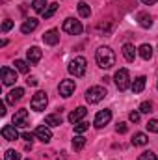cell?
Returning <instances> with one entry per match:
<instances>
[{
  "label": "cell",
  "instance_id": "obj_15",
  "mask_svg": "<svg viewBox=\"0 0 158 160\" xmlns=\"http://www.w3.org/2000/svg\"><path fill=\"white\" fill-rule=\"evenodd\" d=\"M43 41H45V45H50V47H54V45H58V41H60V34H58V30H48V32H45L43 34Z\"/></svg>",
  "mask_w": 158,
  "mask_h": 160
},
{
  "label": "cell",
  "instance_id": "obj_3",
  "mask_svg": "<svg viewBox=\"0 0 158 160\" xmlns=\"http://www.w3.org/2000/svg\"><path fill=\"white\" fill-rule=\"evenodd\" d=\"M86 58L84 56H77L75 60H71V63H69V73L73 75V77H77V78H80V77H84L86 75Z\"/></svg>",
  "mask_w": 158,
  "mask_h": 160
},
{
  "label": "cell",
  "instance_id": "obj_33",
  "mask_svg": "<svg viewBox=\"0 0 158 160\" xmlns=\"http://www.w3.org/2000/svg\"><path fill=\"white\" fill-rule=\"evenodd\" d=\"M145 127H147L149 132H158V119H151Z\"/></svg>",
  "mask_w": 158,
  "mask_h": 160
},
{
  "label": "cell",
  "instance_id": "obj_38",
  "mask_svg": "<svg viewBox=\"0 0 158 160\" xmlns=\"http://www.w3.org/2000/svg\"><path fill=\"white\" fill-rule=\"evenodd\" d=\"M26 84H28V86H37V78H36V77H28V78H26Z\"/></svg>",
  "mask_w": 158,
  "mask_h": 160
},
{
  "label": "cell",
  "instance_id": "obj_19",
  "mask_svg": "<svg viewBox=\"0 0 158 160\" xmlns=\"http://www.w3.org/2000/svg\"><path fill=\"white\" fill-rule=\"evenodd\" d=\"M86 114H87V110H86L84 106H78L77 110H73V112L69 114V121L75 125V123H78V121L84 119V118H86Z\"/></svg>",
  "mask_w": 158,
  "mask_h": 160
},
{
  "label": "cell",
  "instance_id": "obj_36",
  "mask_svg": "<svg viewBox=\"0 0 158 160\" xmlns=\"http://www.w3.org/2000/svg\"><path fill=\"white\" fill-rule=\"evenodd\" d=\"M128 119L132 121V123H138V121H140V112H136V110L130 112V114H128Z\"/></svg>",
  "mask_w": 158,
  "mask_h": 160
},
{
  "label": "cell",
  "instance_id": "obj_31",
  "mask_svg": "<svg viewBox=\"0 0 158 160\" xmlns=\"http://www.w3.org/2000/svg\"><path fill=\"white\" fill-rule=\"evenodd\" d=\"M138 160H158V158L153 151H143V153L138 157Z\"/></svg>",
  "mask_w": 158,
  "mask_h": 160
},
{
  "label": "cell",
  "instance_id": "obj_21",
  "mask_svg": "<svg viewBox=\"0 0 158 160\" xmlns=\"http://www.w3.org/2000/svg\"><path fill=\"white\" fill-rule=\"evenodd\" d=\"M145 82H147L145 77H138V78L132 82V86H130L132 88V93H141L145 89Z\"/></svg>",
  "mask_w": 158,
  "mask_h": 160
},
{
  "label": "cell",
  "instance_id": "obj_27",
  "mask_svg": "<svg viewBox=\"0 0 158 160\" xmlns=\"http://www.w3.org/2000/svg\"><path fill=\"white\" fill-rule=\"evenodd\" d=\"M56 11H58V4H56V2L48 4V8H47V9H45V13H43V19H50Z\"/></svg>",
  "mask_w": 158,
  "mask_h": 160
},
{
  "label": "cell",
  "instance_id": "obj_5",
  "mask_svg": "<svg viewBox=\"0 0 158 160\" xmlns=\"http://www.w3.org/2000/svg\"><path fill=\"white\" fill-rule=\"evenodd\" d=\"M63 32L65 34H69V36H80L82 34V30H84V26H82V22L80 21H77V19H65L63 21Z\"/></svg>",
  "mask_w": 158,
  "mask_h": 160
},
{
  "label": "cell",
  "instance_id": "obj_32",
  "mask_svg": "<svg viewBox=\"0 0 158 160\" xmlns=\"http://www.w3.org/2000/svg\"><path fill=\"white\" fill-rule=\"evenodd\" d=\"M4 158H6V160H21V155H19L17 151H13V149H9V151H6V155H4Z\"/></svg>",
  "mask_w": 158,
  "mask_h": 160
},
{
  "label": "cell",
  "instance_id": "obj_39",
  "mask_svg": "<svg viewBox=\"0 0 158 160\" xmlns=\"http://www.w3.org/2000/svg\"><path fill=\"white\" fill-rule=\"evenodd\" d=\"M145 6H153V4H156V0H141Z\"/></svg>",
  "mask_w": 158,
  "mask_h": 160
},
{
  "label": "cell",
  "instance_id": "obj_9",
  "mask_svg": "<svg viewBox=\"0 0 158 160\" xmlns=\"http://www.w3.org/2000/svg\"><path fill=\"white\" fill-rule=\"evenodd\" d=\"M0 75H2V84H4V86H11V84H15V82H17V71H15V69L2 67Z\"/></svg>",
  "mask_w": 158,
  "mask_h": 160
},
{
  "label": "cell",
  "instance_id": "obj_41",
  "mask_svg": "<svg viewBox=\"0 0 158 160\" xmlns=\"http://www.w3.org/2000/svg\"><path fill=\"white\" fill-rule=\"evenodd\" d=\"M156 89H158V82H156Z\"/></svg>",
  "mask_w": 158,
  "mask_h": 160
},
{
  "label": "cell",
  "instance_id": "obj_12",
  "mask_svg": "<svg viewBox=\"0 0 158 160\" xmlns=\"http://www.w3.org/2000/svg\"><path fill=\"white\" fill-rule=\"evenodd\" d=\"M2 138L7 140V142H15V140L19 138L17 127H15V125H6V127H2Z\"/></svg>",
  "mask_w": 158,
  "mask_h": 160
},
{
  "label": "cell",
  "instance_id": "obj_1",
  "mask_svg": "<svg viewBox=\"0 0 158 160\" xmlns=\"http://www.w3.org/2000/svg\"><path fill=\"white\" fill-rule=\"evenodd\" d=\"M95 62L101 69H112L116 65V54L110 47H99L95 52Z\"/></svg>",
  "mask_w": 158,
  "mask_h": 160
},
{
  "label": "cell",
  "instance_id": "obj_35",
  "mask_svg": "<svg viewBox=\"0 0 158 160\" xmlns=\"http://www.w3.org/2000/svg\"><path fill=\"white\" fill-rule=\"evenodd\" d=\"M126 130H128L126 123H117V127H116V132H117V134H125Z\"/></svg>",
  "mask_w": 158,
  "mask_h": 160
},
{
  "label": "cell",
  "instance_id": "obj_30",
  "mask_svg": "<svg viewBox=\"0 0 158 160\" xmlns=\"http://www.w3.org/2000/svg\"><path fill=\"white\" fill-rule=\"evenodd\" d=\"M89 128V125L86 123V121H78V123H75V132L77 134H82V132H86Z\"/></svg>",
  "mask_w": 158,
  "mask_h": 160
},
{
  "label": "cell",
  "instance_id": "obj_18",
  "mask_svg": "<svg viewBox=\"0 0 158 160\" xmlns=\"http://www.w3.org/2000/svg\"><path fill=\"white\" fill-rule=\"evenodd\" d=\"M123 56L126 62H134L136 60V47L132 43H125L123 45Z\"/></svg>",
  "mask_w": 158,
  "mask_h": 160
},
{
  "label": "cell",
  "instance_id": "obj_16",
  "mask_svg": "<svg viewBox=\"0 0 158 160\" xmlns=\"http://www.w3.org/2000/svg\"><path fill=\"white\" fill-rule=\"evenodd\" d=\"M22 95H24V89H22V88H15V89H11V91L7 93L6 102H7V104H15L17 101L22 99Z\"/></svg>",
  "mask_w": 158,
  "mask_h": 160
},
{
  "label": "cell",
  "instance_id": "obj_28",
  "mask_svg": "<svg viewBox=\"0 0 158 160\" xmlns=\"http://www.w3.org/2000/svg\"><path fill=\"white\" fill-rule=\"evenodd\" d=\"M84 145H86V138H84V136H75V138H73V147H75V151L84 149Z\"/></svg>",
  "mask_w": 158,
  "mask_h": 160
},
{
  "label": "cell",
  "instance_id": "obj_17",
  "mask_svg": "<svg viewBox=\"0 0 158 160\" xmlns=\"http://www.w3.org/2000/svg\"><path fill=\"white\" fill-rule=\"evenodd\" d=\"M37 26H39V21H37V19H26V21L22 22V26H21V32H22V34H32Z\"/></svg>",
  "mask_w": 158,
  "mask_h": 160
},
{
  "label": "cell",
  "instance_id": "obj_13",
  "mask_svg": "<svg viewBox=\"0 0 158 160\" xmlns=\"http://www.w3.org/2000/svg\"><path fill=\"white\" fill-rule=\"evenodd\" d=\"M62 123H63L62 110H58L56 114H48V116H45V125H48V127H60Z\"/></svg>",
  "mask_w": 158,
  "mask_h": 160
},
{
  "label": "cell",
  "instance_id": "obj_10",
  "mask_svg": "<svg viewBox=\"0 0 158 160\" xmlns=\"http://www.w3.org/2000/svg\"><path fill=\"white\" fill-rule=\"evenodd\" d=\"M110 119H112V112L110 110H101L95 116V127L97 128H102V127H106L110 123Z\"/></svg>",
  "mask_w": 158,
  "mask_h": 160
},
{
  "label": "cell",
  "instance_id": "obj_37",
  "mask_svg": "<svg viewBox=\"0 0 158 160\" xmlns=\"http://www.w3.org/2000/svg\"><path fill=\"white\" fill-rule=\"evenodd\" d=\"M22 140H26V142H30V143H32L34 134H30V132H22Z\"/></svg>",
  "mask_w": 158,
  "mask_h": 160
},
{
  "label": "cell",
  "instance_id": "obj_34",
  "mask_svg": "<svg viewBox=\"0 0 158 160\" xmlns=\"http://www.w3.org/2000/svg\"><path fill=\"white\" fill-rule=\"evenodd\" d=\"M11 28H13V21H11V19H6V21H4V24H2V32L6 34V32H9Z\"/></svg>",
  "mask_w": 158,
  "mask_h": 160
},
{
  "label": "cell",
  "instance_id": "obj_25",
  "mask_svg": "<svg viewBox=\"0 0 158 160\" xmlns=\"http://www.w3.org/2000/svg\"><path fill=\"white\" fill-rule=\"evenodd\" d=\"M15 69L19 73H28L30 69V62H24V60H15Z\"/></svg>",
  "mask_w": 158,
  "mask_h": 160
},
{
  "label": "cell",
  "instance_id": "obj_11",
  "mask_svg": "<svg viewBox=\"0 0 158 160\" xmlns=\"http://www.w3.org/2000/svg\"><path fill=\"white\" fill-rule=\"evenodd\" d=\"M36 136L39 138L43 143H48V142L52 140V130H50L48 125H39V127L36 128Z\"/></svg>",
  "mask_w": 158,
  "mask_h": 160
},
{
  "label": "cell",
  "instance_id": "obj_20",
  "mask_svg": "<svg viewBox=\"0 0 158 160\" xmlns=\"http://www.w3.org/2000/svg\"><path fill=\"white\" fill-rule=\"evenodd\" d=\"M147 143H149V136H147V134H143V132H136V134L132 136V145L141 147V145H147Z\"/></svg>",
  "mask_w": 158,
  "mask_h": 160
},
{
  "label": "cell",
  "instance_id": "obj_23",
  "mask_svg": "<svg viewBox=\"0 0 158 160\" xmlns=\"http://www.w3.org/2000/svg\"><path fill=\"white\" fill-rule=\"evenodd\" d=\"M140 56H141L143 60H151V58H153V47L147 45V43L141 45V47H140Z\"/></svg>",
  "mask_w": 158,
  "mask_h": 160
},
{
  "label": "cell",
  "instance_id": "obj_29",
  "mask_svg": "<svg viewBox=\"0 0 158 160\" xmlns=\"http://www.w3.org/2000/svg\"><path fill=\"white\" fill-rule=\"evenodd\" d=\"M140 112H141V114H151V112H153V102H151V101L141 102V104H140Z\"/></svg>",
  "mask_w": 158,
  "mask_h": 160
},
{
  "label": "cell",
  "instance_id": "obj_8",
  "mask_svg": "<svg viewBox=\"0 0 158 160\" xmlns=\"http://www.w3.org/2000/svg\"><path fill=\"white\" fill-rule=\"evenodd\" d=\"M75 88H77V84H75V80H62L60 82V86H58V91H60V95L62 97H71L73 93H75Z\"/></svg>",
  "mask_w": 158,
  "mask_h": 160
},
{
  "label": "cell",
  "instance_id": "obj_6",
  "mask_svg": "<svg viewBox=\"0 0 158 160\" xmlns=\"http://www.w3.org/2000/svg\"><path fill=\"white\" fill-rule=\"evenodd\" d=\"M47 102H48L47 93H45V91H37V93L32 97L30 106H32V110H36V112H43V110L47 108Z\"/></svg>",
  "mask_w": 158,
  "mask_h": 160
},
{
  "label": "cell",
  "instance_id": "obj_22",
  "mask_svg": "<svg viewBox=\"0 0 158 160\" xmlns=\"http://www.w3.org/2000/svg\"><path fill=\"white\" fill-rule=\"evenodd\" d=\"M138 22H140L141 28H151L153 26V17L149 13H140L138 15Z\"/></svg>",
  "mask_w": 158,
  "mask_h": 160
},
{
  "label": "cell",
  "instance_id": "obj_14",
  "mask_svg": "<svg viewBox=\"0 0 158 160\" xmlns=\"http://www.w3.org/2000/svg\"><path fill=\"white\" fill-rule=\"evenodd\" d=\"M41 56H43V52H41L39 47H32V48H28V50H26V58H28V62H30L32 65L39 63Z\"/></svg>",
  "mask_w": 158,
  "mask_h": 160
},
{
  "label": "cell",
  "instance_id": "obj_42",
  "mask_svg": "<svg viewBox=\"0 0 158 160\" xmlns=\"http://www.w3.org/2000/svg\"><path fill=\"white\" fill-rule=\"evenodd\" d=\"M26 160H30V158H26Z\"/></svg>",
  "mask_w": 158,
  "mask_h": 160
},
{
  "label": "cell",
  "instance_id": "obj_26",
  "mask_svg": "<svg viewBox=\"0 0 158 160\" xmlns=\"http://www.w3.org/2000/svg\"><path fill=\"white\" fill-rule=\"evenodd\" d=\"M78 13H80V17L87 19V17L91 15V8H89L86 2H78Z\"/></svg>",
  "mask_w": 158,
  "mask_h": 160
},
{
  "label": "cell",
  "instance_id": "obj_2",
  "mask_svg": "<svg viewBox=\"0 0 158 160\" xmlns=\"http://www.w3.org/2000/svg\"><path fill=\"white\" fill-rule=\"evenodd\" d=\"M104 97H106V88H102V86H93V88H89V89L86 91V101H87L89 104H97V102H101Z\"/></svg>",
  "mask_w": 158,
  "mask_h": 160
},
{
  "label": "cell",
  "instance_id": "obj_4",
  "mask_svg": "<svg viewBox=\"0 0 158 160\" xmlns=\"http://www.w3.org/2000/svg\"><path fill=\"white\" fill-rule=\"evenodd\" d=\"M114 82H116V86H117L119 91L128 89V88H130V75H128V71H126L125 67L117 69V71H116V77H114Z\"/></svg>",
  "mask_w": 158,
  "mask_h": 160
},
{
  "label": "cell",
  "instance_id": "obj_7",
  "mask_svg": "<svg viewBox=\"0 0 158 160\" xmlns=\"http://www.w3.org/2000/svg\"><path fill=\"white\" fill-rule=\"evenodd\" d=\"M13 125H15V127H21V128H24V127L30 125V116H28V110H26V108H21V110L15 112V116H13Z\"/></svg>",
  "mask_w": 158,
  "mask_h": 160
},
{
  "label": "cell",
  "instance_id": "obj_24",
  "mask_svg": "<svg viewBox=\"0 0 158 160\" xmlns=\"http://www.w3.org/2000/svg\"><path fill=\"white\" fill-rule=\"evenodd\" d=\"M32 8H34V11H37V13H45V9L48 8V4H47V0H34L32 2Z\"/></svg>",
  "mask_w": 158,
  "mask_h": 160
},
{
  "label": "cell",
  "instance_id": "obj_40",
  "mask_svg": "<svg viewBox=\"0 0 158 160\" xmlns=\"http://www.w3.org/2000/svg\"><path fill=\"white\" fill-rule=\"evenodd\" d=\"M0 116H6V106L4 104H0Z\"/></svg>",
  "mask_w": 158,
  "mask_h": 160
}]
</instances>
